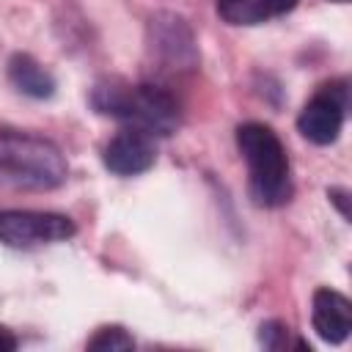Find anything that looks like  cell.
<instances>
[{"instance_id":"1","label":"cell","mask_w":352,"mask_h":352,"mask_svg":"<svg viewBox=\"0 0 352 352\" xmlns=\"http://www.w3.org/2000/svg\"><path fill=\"white\" fill-rule=\"evenodd\" d=\"M91 102L99 113L129 121L148 135H170L179 124V107L160 85H126L121 80H107L94 88Z\"/></svg>"},{"instance_id":"2","label":"cell","mask_w":352,"mask_h":352,"mask_svg":"<svg viewBox=\"0 0 352 352\" xmlns=\"http://www.w3.org/2000/svg\"><path fill=\"white\" fill-rule=\"evenodd\" d=\"M236 146L250 173V192L261 206H280L292 195L289 160L280 138L258 121L242 124L236 129Z\"/></svg>"},{"instance_id":"3","label":"cell","mask_w":352,"mask_h":352,"mask_svg":"<svg viewBox=\"0 0 352 352\" xmlns=\"http://www.w3.org/2000/svg\"><path fill=\"white\" fill-rule=\"evenodd\" d=\"M66 160L60 148L44 138L3 132L0 135V179L16 187L52 190L66 182Z\"/></svg>"},{"instance_id":"4","label":"cell","mask_w":352,"mask_h":352,"mask_svg":"<svg viewBox=\"0 0 352 352\" xmlns=\"http://www.w3.org/2000/svg\"><path fill=\"white\" fill-rule=\"evenodd\" d=\"M74 236V223L58 212L8 209L0 212V242L11 248H33Z\"/></svg>"},{"instance_id":"5","label":"cell","mask_w":352,"mask_h":352,"mask_svg":"<svg viewBox=\"0 0 352 352\" xmlns=\"http://www.w3.org/2000/svg\"><path fill=\"white\" fill-rule=\"evenodd\" d=\"M344 107H346V94L344 85H324L300 113L297 126L305 140L316 146H327L338 138L344 126Z\"/></svg>"},{"instance_id":"6","label":"cell","mask_w":352,"mask_h":352,"mask_svg":"<svg viewBox=\"0 0 352 352\" xmlns=\"http://www.w3.org/2000/svg\"><path fill=\"white\" fill-rule=\"evenodd\" d=\"M151 52L168 69H190L195 66V44L184 19L173 14H160L151 19Z\"/></svg>"},{"instance_id":"7","label":"cell","mask_w":352,"mask_h":352,"mask_svg":"<svg viewBox=\"0 0 352 352\" xmlns=\"http://www.w3.org/2000/svg\"><path fill=\"white\" fill-rule=\"evenodd\" d=\"M157 148L148 132L132 126L118 132L107 146H104V165L107 170L118 176H138L154 165Z\"/></svg>"},{"instance_id":"8","label":"cell","mask_w":352,"mask_h":352,"mask_svg":"<svg viewBox=\"0 0 352 352\" xmlns=\"http://www.w3.org/2000/svg\"><path fill=\"white\" fill-rule=\"evenodd\" d=\"M311 322H314V330L319 333L322 341L341 344L352 330V305L336 289H316Z\"/></svg>"},{"instance_id":"9","label":"cell","mask_w":352,"mask_h":352,"mask_svg":"<svg viewBox=\"0 0 352 352\" xmlns=\"http://www.w3.org/2000/svg\"><path fill=\"white\" fill-rule=\"evenodd\" d=\"M8 80L14 82L16 91H22L33 99H47L55 91L52 74L38 60H33L30 55H14L8 60Z\"/></svg>"},{"instance_id":"10","label":"cell","mask_w":352,"mask_h":352,"mask_svg":"<svg viewBox=\"0 0 352 352\" xmlns=\"http://www.w3.org/2000/svg\"><path fill=\"white\" fill-rule=\"evenodd\" d=\"M135 341L132 336L124 330V327H102L91 341H88V349H99V352H116V349H132Z\"/></svg>"},{"instance_id":"11","label":"cell","mask_w":352,"mask_h":352,"mask_svg":"<svg viewBox=\"0 0 352 352\" xmlns=\"http://www.w3.org/2000/svg\"><path fill=\"white\" fill-rule=\"evenodd\" d=\"M286 330H289V327L280 324V322H267V324H261V341H264V346H270V349L283 346Z\"/></svg>"},{"instance_id":"12","label":"cell","mask_w":352,"mask_h":352,"mask_svg":"<svg viewBox=\"0 0 352 352\" xmlns=\"http://www.w3.org/2000/svg\"><path fill=\"white\" fill-rule=\"evenodd\" d=\"M14 349H16V338H14V333L6 330V327H0V352H14Z\"/></svg>"},{"instance_id":"13","label":"cell","mask_w":352,"mask_h":352,"mask_svg":"<svg viewBox=\"0 0 352 352\" xmlns=\"http://www.w3.org/2000/svg\"><path fill=\"white\" fill-rule=\"evenodd\" d=\"M338 3H346V0H338Z\"/></svg>"}]
</instances>
